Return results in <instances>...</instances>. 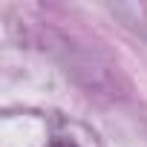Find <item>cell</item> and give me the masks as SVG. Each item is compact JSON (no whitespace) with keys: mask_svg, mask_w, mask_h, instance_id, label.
Listing matches in <instances>:
<instances>
[{"mask_svg":"<svg viewBox=\"0 0 147 147\" xmlns=\"http://www.w3.org/2000/svg\"><path fill=\"white\" fill-rule=\"evenodd\" d=\"M46 147H78V144L72 141V138H66V136H55V138H52Z\"/></svg>","mask_w":147,"mask_h":147,"instance_id":"1","label":"cell"}]
</instances>
